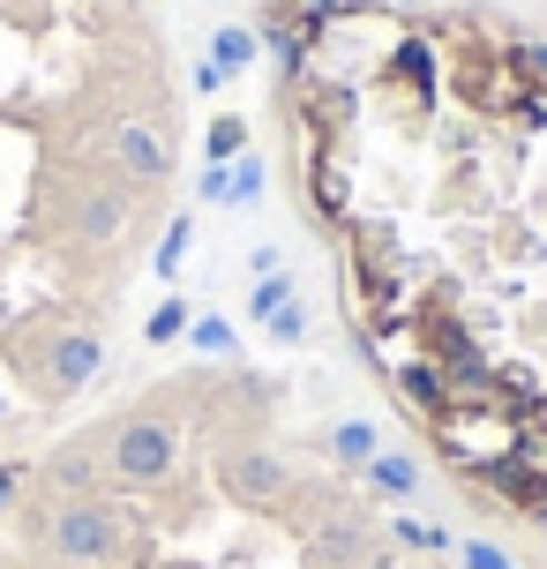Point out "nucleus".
Returning a JSON list of instances; mask_svg holds the SVG:
<instances>
[{"label": "nucleus", "instance_id": "nucleus-1", "mask_svg": "<svg viewBox=\"0 0 547 569\" xmlns=\"http://www.w3.org/2000/svg\"><path fill=\"white\" fill-rule=\"evenodd\" d=\"M38 547L68 569H106L136 547V517L113 495H83V502H46L38 510Z\"/></svg>", "mask_w": 547, "mask_h": 569}, {"label": "nucleus", "instance_id": "nucleus-2", "mask_svg": "<svg viewBox=\"0 0 547 569\" xmlns=\"http://www.w3.org/2000/svg\"><path fill=\"white\" fill-rule=\"evenodd\" d=\"M90 450H98V472L113 487H166L180 472V427L158 412H120L90 435Z\"/></svg>", "mask_w": 547, "mask_h": 569}, {"label": "nucleus", "instance_id": "nucleus-3", "mask_svg": "<svg viewBox=\"0 0 547 569\" xmlns=\"http://www.w3.org/2000/svg\"><path fill=\"white\" fill-rule=\"evenodd\" d=\"M218 495H226L232 510H286L292 495V465L278 450H226L218 457Z\"/></svg>", "mask_w": 547, "mask_h": 569}, {"label": "nucleus", "instance_id": "nucleus-4", "mask_svg": "<svg viewBox=\"0 0 547 569\" xmlns=\"http://www.w3.org/2000/svg\"><path fill=\"white\" fill-rule=\"evenodd\" d=\"M128 218H136V196H128L120 180H106V172L76 180V196H68V232H76L83 248L120 240V232H128Z\"/></svg>", "mask_w": 547, "mask_h": 569}, {"label": "nucleus", "instance_id": "nucleus-5", "mask_svg": "<svg viewBox=\"0 0 547 569\" xmlns=\"http://www.w3.org/2000/svg\"><path fill=\"white\" fill-rule=\"evenodd\" d=\"M166 172H173L166 136L143 128V120H120L113 128V180L120 188H128V196H150V188H166Z\"/></svg>", "mask_w": 547, "mask_h": 569}, {"label": "nucleus", "instance_id": "nucleus-6", "mask_svg": "<svg viewBox=\"0 0 547 569\" xmlns=\"http://www.w3.org/2000/svg\"><path fill=\"white\" fill-rule=\"evenodd\" d=\"M106 375V338L98 330H53L46 345V398H76Z\"/></svg>", "mask_w": 547, "mask_h": 569}, {"label": "nucleus", "instance_id": "nucleus-7", "mask_svg": "<svg viewBox=\"0 0 547 569\" xmlns=\"http://www.w3.org/2000/svg\"><path fill=\"white\" fill-rule=\"evenodd\" d=\"M420 480H428L420 450H390V442H382V450L360 465V487H368V495H382V502H398V510H412V502H420Z\"/></svg>", "mask_w": 547, "mask_h": 569}, {"label": "nucleus", "instance_id": "nucleus-8", "mask_svg": "<svg viewBox=\"0 0 547 569\" xmlns=\"http://www.w3.org/2000/svg\"><path fill=\"white\" fill-rule=\"evenodd\" d=\"M38 487H46V502H83V495H98V487H106V472H98V450H90V442H68V450H53L46 465H38Z\"/></svg>", "mask_w": 547, "mask_h": 569}, {"label": "nucleus", "instance_id": "nucleus-9", "mask_svg": "<svg viewBox=\"0 0 547 569\" xmlns=\"http://www.w3.org/2000/svg\"><path fill=\"white\" fill-rule=\"evenodd\" d=\"M316 442H322V457H330L338 472H360V465H368V457L382 450V427H375L368 412H346V420H330V427H322Z\"/></svg>", "mask_w": 547, "mask_h": 569}, {"label": "nucleus", "instance_id": "nucleus-10", "mask_svg": "<svg viewBox=\"0 0 547 569\" xmlns=\"http://www.w3.org/2000/svg\"><path fill=\"white\" fill-rule=\"evenodd\" d=\"M256 53H262V30L256 23H218V30H210V46H202V60H210L226 83H232V76H248Z\"/></svg>", "mask_w": 547, "mask_h": 569}, {"label": "nucleus", "instance_id": "nucleus-11", "mask_svg": "<svg viewBox=\"0 0 547 569\" xmlns=\"http://www.w3.org/2000/svg\"><path fill=\"white\" fill-rule=\"evenodd\" d=\"M398 390H405L412 405H420V412L450 420V375L435 368V360H405V368H398Z\"/></svg>", "mask_w": 547, "mask_h": 569}, {"label": "nucleus", "instance_id": "nucleus-12", "mask_svg": "<svg viewBox=\"0 0 547 569\" xmlns=\"http://www.w3.org/2000/svg\"><path fill=\"white\" fill-rule=\"evenodd\" d=\"M292 300H300V270L286 262V270H270V278H256V284H248V322L262 330V322H270L278 308H292Z\"/></svg>", "mask_w": 547, "mask_h": 569}, {"label": "nucleus", "instance_id": "nucleus-13", "mask_svg": "<svg viewBox=\"0 0 547 569\" xmlns=\"http://www.w3.org/2000/svg\"><path fill=\"white\" fill-rule=\"evenodd\" d=\"M390 540H398L405 555H450L458 532H450V525H435V517H420V510H405L398 525H390Z\"/></svg>", "mask_w": 547, "mask_h": 569}, {"label": "nucleus", "instance_id": "nucleus-14", "mask_svg": "<svg viewBox=\"0 0 547 569\" xmlns=\"http://www.w3.org/2000/svg\"><path fill=\"white\" fill-rule=\"evenodd\" d=\"M232 158H248V120L210 113V128H202V166H232Z\"/></svg>", "mask_w": 547, "mask_h": 569}, {"label": "nucleus", "instance_id": "nucleus-15", "mask_svg": "<svg viewBox=\"0 0 547 569\" xmlns=\"http://www.w3.org/2000/svg\"><path fill=\"white\" fill-rule=\"evenodd\" d=\"M188 322H196V300H188V292H166V300L143 315V338L150 345H180V338H188Z\"/></svg>", "mask_w": 547, "mask_h": 569}, {"label": "nucleus", "instance_id": "nucleus-16", "mask_svg": "<svg viewBox=\"0 0 547 569\" xmlns=\"http://www.w3.org/2000/svg\"><path fill=\"white\" fill-rule=\"evenodd\" d=\"M262 196H270V172H262V158L248 150V158H232V188H226V210L240 218V210H262Z\"/></svg>", "mask_w": 547, "mask_h": 569}, {"label": "nucleus", "instance_id": "nucleus-17", "mask_svg": "<svg viewBox=\"0 0 547 569\" xmlns=\"http://www.w3.org/2000/svg\"><path fill=\"white\" fill-rule=\"evenodd\" d=\"M188 352H202V360H232V352H240V330H232L226 315L196 308V322H188Z\"/></svg>", "mask_w": 547, "mask_h": 569}, {"label": "nucleus", "instance_id": "nucleus-18", "mask_svg": "<svg viewBox=\"0 0 547 569\" xmlns=\"http://www.w3.org/2000/svg\"><path fill=\"white\" fill-rule=\"evenodd\" d=\"M308 330H316V308H308V300H292V308H278L270 322H262V338L278 345V352H292V345H308Z\"/></svg>", "mask_w": 547, "mask_h": 569}, {"label": "nucleus", "instance_id": "nucleus-19", "mask_svg": "<svg viewBox=\"0 0 547 569\" xmlns=\"http://www.w3.org/2000/svg\"><path fill=\"white\" fill-rule=\"evenodd\" d=\"M450 555H458V569H518V555H510V547L480 540V532H465V540L450 547Z\"/></svg>", "mask_w": 547, "mask_h": 569}, {"label": "nucleus", "instance_id": "nucleus-20", "mask_svg": "<svg viewBox=\"0 0 547 569\" xmlns=\"http://www.w3.org/2000/svg\"><path fill=\"white\" fill-rule=\"evenodd\" d=\"M188 248H196V218H180L166 240H158V256H150V270L158 278H180V262H188Z\"/></svg>", "mask_w": 547, "mask_h": 569}, {"label": "nucleus", "instance_id": "nucleus-21", "mask_svg": "<svg viewBox=\"0 0 547 569\" xmlns=\"http://www.w3.org/2000/svg\"><path fill=\"white\" fill-rule=\"evenodd\" d=\"M398 83L420 90V106L435 98V53H428V46H398Z\"/></svg>", "mask_w": 547, "mask_h": 569}, {"label": "nucleus", "instance_id": "nucleus-22", "mask_svg": "<svg viewBox=\"0 0 547 569\" xmlns=\"http://www.w3.org/2000/svg\"><path fill=\"white\" fill-rule=\"evenodd\" d=\"M23 495H30V465H8V457H0V510H16Z\"/></svg>", "mask_w": 547, "mask_h": 569}, {"label": "nucleus", "instance_id": "nucleus-23", "mask_svg": "<svg viewBox=\"0 0 547 569\" xmlns=\"http://www.w3.org/2000/svg\"><path fill=\"white\" fill-rule=\"evenodd\" d=\"M226 188H232V166H202L196 172V202H226Z\"/></svg>", "mask_w": 547, "mask_h": 569}, {"label": "nucleus", "instance_id": "nucleus-24", "mask_svg": "<svg viewBox=\"0 0 547 569\" xmlns=\"http://www.w3.org/2000/svg\"><path fill=\"white\" fill-rule=\"evenodd\" d=\"M525 60H533V76H547V46H525Z\"/></svg>", "mask_w": 547, "mask_h": 569}, {"label": "nucleus", "instance_id": "nucleus-25", "mask_svg": "<svg viewBox=\"0 0 547 569\" xmlns=\"http://www.w3.org/2000/svg\"><path fill=\"white\" fill-rule=\"evenodd\" d=\"M300 8H316V16H330V8H338V0H300Z\"/></svg>", "mask_w": 547, "mask_h": 569}, {"label": "nucleus", "instance_id": "nucleus-26", "mask_svg": "<svg viewBox=\"0 0 547 569\" xmlns=\"http://www.w3.org/2000/svg\"><path fill=\"white\" fill-rule=\"evenodd\" d=\"M540 525H547V510H540Z\"/></svg>", "mask_w": 547, "mask_h": 569}, {"label": "nucleus", "instance_id": "nucleus-27", "mask_svg": "<svg viewBox=\"0 0 547 569\" xmlns=\"http://www.w3.org/2000/svg\"><path fill=\"white\" fill-rule=\"evenodd\" d=\"M0 412H8V405H0Z\"/></svg>", "mask_w": 547, "mask_h": 569}]
</instances>
